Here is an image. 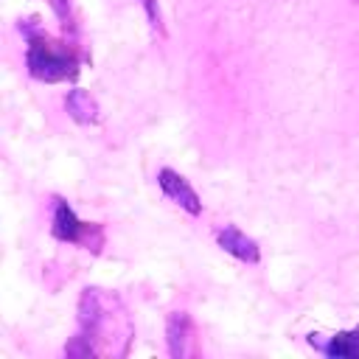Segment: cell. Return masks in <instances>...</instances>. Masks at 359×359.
Here are the masks:
<instances>
[{
    "mask_svg": "<svg viewBox=\"0 0 359 359\" xmlns=\"http://www.w3.org/2000/svg\"><path fill=\"white\" fill-rule=\"evenodd\" d=\"M137 3L143 6V11H146L149 22H151L157 31H163V20H160V6H157V0H137Z\"/></svg>",
    "mask_w": 359,
    "mask_h": 359,
    "instance_id": "obj_9",
    "label": "cell"
},
{
    "mask_svg": "<svg viewBox=\"0 0 359 359\" xmlns=\"http://www.w3.org/2000/svg\"><path fill=\"white\" fill-rule=\"evenodd\" d=\"M50 233L53 238L65 241V244H79L84 250H93L98 252L101 244H104V227L101 224H90V222H81L76 216V210L65 202V199H56L53 205V224H50Z\"/></svg>",
    "mask_w": 359,
    "mask_h": 359,
    "instance_id": "obj_2",
    "label": "cell"
},
{
    "mask_svg": "<svg viewBox=\"0 0 359 359\" xmlns=\"http://www.w3.org/2000/svg\"><path fill=\"white\" fill-rule=\"evenodd\" d=\"M65 107H67V112L76 123H84V126L98 123V107H95V98L87 90H81V87L70 90L67 98H65Z\"/></svg>",
    "mask_w": 359,
    "mask_h": 359,
    "instance_id": "obj_7",
    "label": "cell"
},
{
    "mask_svg": "<svg viewBox=\"0 0 359 359\" xmlns=\"http://www.w3.org/2000/svg\"><path fill=\"white\" fill-rule=\"evenodd\" d=\"M216 241H219V247H222L224 252H230V255L238 258V261L258 264V258H261V250H258L255 238H250L247 233H241V230L233 227V224L222 227V230L216 233Z\"/></svg>",
    "mask_w": 359,
    "mask_h": 359,
    "instance_id": "obj_4",
    "label": "cell"
},
{
    "mask_svg": "<svg viewBox=\"0 0 359 359\" xmlns=\"http://www.w3.org/2000/svg\"><path fill=\"white\" fill-rule=\"evenodd\" d=\"M25 39H28V50H25V67L31 73V79L45 81V84H56V81H73L79 76V53L62 42L53 39L50 34H45L42 28L25 22Z\"/></svg>",
    "mask_w": 359,
    "mask_h": 359,
    "instance_id": "obj_1",
    "label": "cell"
},
{
    "mask_svg": "<svg viewBox=\"0 0 359 359\" xmlns=\"http://www.w3.org/2000/svg\"><path fill=\"white\" fill-rule=\"evenodd\" d=\"M165 334H168V351L171 356H185L191 353L188 342L194 339V325H191V317L185 311H174L168 314V323H165Z\"/></svg>",
    "mask_w": 359,
    "mask_h": 359,
    "instance_id": "obj_6",
    "label": "cell"
},
{
    "mask_svg": "<svg viewBox=\"0 0 359 359\" xmlns=\"http://www.w3.org/2000/svg\"><path fill=\"white\" fill-rule=\"evenodd\" d=\"M50 8H53V14L59 17V22H62L67 31H73V8H70V0H50Z\"/></svg>",
    "mask_w": 359,
    "mask_h": 359,
    "instance_id": "obj_8",
    "label": "cell"
},
{
    "mask_svg": "<svg viewBox=\"0 0 359 359\" xmlns=\"http://www.w3.org/2000/svg\"><path fill=\"white\" fill-rule=\"evenodd\" d=\"M157 185L163 188V194H165L171 202H177L180 208H185L191 216H199V213H202V199L196 196V191L191 188V182H188L182 174H177V171H171V168H160Z\"/></svg>",
    "mask_w": 359,
    "mask_h": 359,
    "instance_id": "obj_3",
    "label": "cell"
},
{
    "mask_svg": "<svg viewBox=\"0 0 359 359\" xmlns=\"http://www.w3.org/2000/svg\"><path fill=\"white\" fill-rule=\"evenodd\" d=\"M309 342H311L317 351H323L325 356H331V359H359V325H353L351 331H337V334H331L325 342H320V339L311 334Z\"/></svg>",
    "mask_w": 359,
    "mask_h": 359,
    "instance_id": "obj_5",
    "label": "cell"
}]
</instances>
